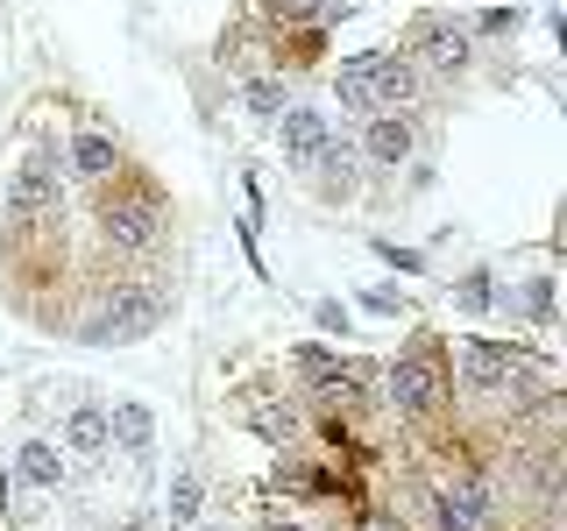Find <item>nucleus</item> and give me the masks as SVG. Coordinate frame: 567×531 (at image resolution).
<instances>
[{
	"label": "nucleus",
	"instance_id": "obj_16",
	"mask_svg": "<svg viewBox=\"0 0 567 531\" xmlns=\"http://www.w3.org/2000/svg\"><path fill=\"white\" fill-rule=\"evenodd\" d=\"M14 475H22L29 489H64V447H58V439H22Z\"/></svg>",
	"mask_w": 567,
	"mask_h": 531
},
{
	"label": "nucleus",
	"instance_id": "obj_29",
	"mask_svg": "<svg viewBox=\"0 0 567 531\" xmlns=\"http://www.w3.org/2000/svg\"><path fill=\"white\" fill-rule=\"evenodd\" d=\"M362 531H404L398 518H362Z\"/></svg>",
	"mask_w": 567,
	"mask_h": 531
},
{
	"label": "nucleus",
	"instance_id": "obj_12",
	"mask_svg": "<svg viewBox=\"0 0 567 531\" xmlns=\"http://www.w3.org/2000/svg\"><path fill=\"white\" fill-rule=\"evenodd\" d=\"M354 164H362V156H354L348 142H327V149L306 164V177H312V191H319L327 206H341V199H354V185H362V177H354Z\"/></svg>",
	"mask_w": 567,
	"mask_h": 531
},
{
	"label": "nucleus",
	"instance_id": "obj_22",
	"mask_svg": "<svg viewBox=\"0 0 567 531\" xmlns=\"http://www.w3.org/2000/svg\"><path fill=\"white\" fill-rule=\"evenodd\" d=\"M518 312L532 319V326H546V319H554V277H532L525 298H518Z\"/></svg>",
	"mask_w": 567,
	"mask_h": 531
},
{
	"label": "nucleus",
	"instance_id": "obj_21",
	"mask_svg": "<svg viewBox=\"0 0 567 531\" xmlns=\"http://www.w3.org/2000/svg\"><path fill=\"white\" fill-rule=\"evenodd\" d=\"M262 22H277V29H319V0H262Z\"/></svg>",
	"mask_w": 567,
	"mask_h": 531
},
{
	"label": "nucleus",
	"instance_id": "obj_15",
	"mask_svg": "<svg viewBox=\"0 0 567 531\" xmlns=\"http://www.w3.org/2000/svg\"><path fill=\"white\" fill-rule=\"evenodd\" d=\"M248 433H256L262 447L291 454L298 439H306V412H298V404H248Z\"/></svg>",
	"mask_w": 567,
	"mask_h": 531
},
{
	"label": "nucleus",
	"instance_id": "obj_26",
	"mask_svg": "<svg viewBox=\"0 0 567 531\" xmlns=\"http://www.w3.org/2000/svg\"><path fill=\"white\" fill-rule=\"evenodd\" d=\"M298 368H306V376H327V368H341V362H333L327 347H312V341H306V347H298Z\"/></svg>",
	"mask_w": 567,
	"mask_h": 531
},
{
	"label": "nucleus",
	"instance_id": "obj_7",
	"mask_svg": "<svg viewBox=\"0 0 567 531\" xmlns=\"http://www.w3.org/2000/svg\"><path fill=\"white\" fill-rule=\"evenodd\" d=\"M518 362L525 354L518 347H504V341H461V389L468 397H504L511 389V376H518Z\"/></svg>",
	"mask_w": 567,
	"mask_h": 531
},
{
	"label": "nucleus",
	"instance_id": "obj_5",
	"mask_svg": "<svg viewBox=\"0 0 567 531\" xmlns=\"http://www.w3.org/2000/svg\"><path fill=\"white\" fill-rule=\"evenodd\" d=\"M383 397L398 404L404 418H433L440 404H447V368H440L425 347H412V354H398V362L383 368Z\"/></svg>",
	"mask_w": 567,
	"mask_h": 531
},
{
	"label": "nucleus",
	"instance_id": "obj_19",
	"mask_svg": "<svg viewBox=\"0 0 567 531\" xmlns=\"http://www.w3.org/2000/svg\"><path fill=\"white\" fill-rule=\"evenodd\" d=\"M199 510H206V482H199L192 468H177V475H171V524L192 531V524H199Z\"/></svg>",
	"mask_w": 567,
	"mask_h": 531
},
{
	"label": "nucleus",
	"instance_id": "obj_14",
	"mask_svg": "<svg viewBox=\"0 0 567 531\" xmlns=\"http://www.w3.org/2000/svg\"><path fill=\"white\" fill-rule=\"evenodd\" d=\"M106 439H114V454H150L156 412L142 397H114V412H106Z\"/></svg>",
	"mask_w": 567,
	"mask_h": 531
},
{
	"label": "nucleus",
	"instance_id": "obj_11",
	"mask_svg": "<svg viewBox=\"0 0 567 531\" xmlns=\"http://www.w3.org/2000/svg\"><path fill=\"white\" fill-rule=\"evenodd\" d=\"M64 170L85 177V185H106V177L121 170V142L106 135V128H79V135H71V149H64Z\"/></svg>",
	"mask_w": 567,
	"mask_h": 531
},
{
	"label": "nucleus",
	"instance_id": "obj_25",
	"mask_svg": "<svg viewBox=\"0 0 567 531\" xmlns=\"http://www.w3.org/2000/svg\"><path fill=\"white\" fill-rule=\"evenodd\" d=\"M377 256H383V262H398V270H425L419 248H398V241H377Z\"/></svg>",
	"mask_w": 567,
	"mask_h": 531
},
{
	"label": "nucleus",
	"instance_id": "obj_24",
	"mask_svg": "<svg viewBox=\"0 0 567 531\" xmlns=\"http://www.w3.org/2000/svg\"><path fill=\"white\" fill-rule=\"evenodd\" d=\"M362 305L377 312V319H398V312H404V298H398V291H383V283H377V291H362Z\"/></svg>",
	"mask_w": 567,
	"mask_h": 531
},
{
	"label": "nucleus",
	"instance_id": "obj_20",
	"mask_svg": "<svg viewBox=\"0 0 567 531\" xmlns=\"http://www.w3.org/2000/svg\"><path fill=\"white\" fill-rule=\"evenodd\" d=\"M454 305L468 312V319H483V312L496 305V277H489V270H468V277L454 283Z\"/></svg>",
	"mask_w": 567,
	"mask_h": 531
},
{
	"label": "nucleus",
	"instance_id": "obj_1",
	"mask_svg": "<svg viewBox=\"0 0 567 531\" xmlns=\"http://www.w3.org/2000/svg\"><path fill=\"white\" fill-rule=\"evenodd\" d=\"M8 220L14 227H35V220H58L64 212V156L50 149V142H35V149L22 156V170L8 177Z\"/></svg>",
	"mask_w": 567,
	"mask_h": 531
},
{
	"label": "nucleus",
	"instance_id": "obj_18",
	"mask_svg": "<svg viewBox=\"0 0 567 531\" xmlns=\"http://www.w3.org/2000/svg\"><path fill=\"white\" fill-rule=\"evenodd\" d=\"M241 106H248L256 121H277L284 106H291V85H284L277 71H248V79H241Z\"/></svg>",
	"mask_w": 567,
	"mask_h": 531
},
{
	"label": "nucleus",
	"instance_id": "obj_27",
	"mask_svg": "<svg viewBox=\"0 0 567 531\" xmlns=\"http://www.w3.org/2000/svg\"><path fill=\"white\" fill-rule=\"evenodd\" d=\"M475 29H483V35H511V29H518V8H489Z\"/></svg>",
	"mask_w": 567,
	"mask_h": 531
},
{
	"label": "nucleus",
	"instance_id": "obj_17",
	"mask_svg": "<svg viewBox=\"0 0 567 531\" xmlns=\"http://www.w3.org/2000/svg\"><path fill=\"white\" fill-rule=\"evenodd\" d=\"M333 106L341 114H377V93H369V50L362 58H341V71H333Z\"/></svg>",
	"mask_w": 567,
	"mask_h": 531
},
{
	"label": "nucleus",
	"instance_id": "obj_9",
	"mask_svg": "<svg viewBox=\"0 0 567 531\" xmlns=\"http://www.w3.org/2000/svg\"><path fill=\"white\" fill-rule=\"evenodd\" d=\"M412 149H419V128H412V114H369V128H362V164H377V170H404L412 164Z\"/></svg>",
	"mask_w": 567,
	"mask_h": 531
},
{
	"label": "nucleus",
	"instance_id": "obj_6",
	"mask_svg": "<svg viewBox=\"0 0 567 531\" xmlns=\"http://www.w3.org/2000/svg\"><path fill=\"white\" fill-rule=\"evenodd\" d=\"M369 93H377V114H412L425 100V71L404 50H369Z\"/></svg>",
	"mask_w": 567,
	"mask_h": 531
},
{
	"label": "nucleus",
	"instance_id": "obj_28",
	"mask_svg": "<svg viewBox=\"0 0 567 531\" xmlns=\"http://www.w3.org/2000/svg\"><path fill=\"white\" fill-rule=\"evenodd\" d=\"M256 531H306V524H298V518H284V510H270V518H262Z\"/></svg>",
	"mask_w": 567,
	"mask_h": 531
},
{
	"label": "nucleus",
	"instance_id": "obj_4",
	"mask_svg": "<svg viewBox=\"0 0 567 531\" xmlns=\"http://www.w3.org/2000/svg\"><path fill=\"white\" fill-rule=\"evenodd\" d=\"M404 58L419 71H440V79H461L475 64V29L454 22V14H419L412 35H404Z\"/></svg>",
	"mask_w": 567,
	"mask_h": 531
},
{
	"label": "nucleus",
	"instance_id": "obj_3",
	"mask_svg": "<svg viewBox=\"0 0 567 531\" xmlns=\"http://www.w3.org/2000/svg\"><path fill=\"white\" fill-rule=\"evenodd\" d=\"M164 199L156 191H106L100 199V235L106 248H121V256H142V248L164 241Z\"/></svg>",
	"mask_w": 567,
	"mask_h": 531
},
{
	"label": "nucleus",
	"instance_id": "obj_8",
	"mask_svg": "<svg viewBox=\"0 0 567 531\" xmlns=\"http://www.w3.org/2000/svg\"><path fill=\"white\" fill-rule=\"evenodd\" d=\"M277 128V149H284V170H306L319 149H327L333 142V128H327V114H319V106H306V100H291L284 106V114L270 121Z\"/></svg>",
	"mask_w": 567,
	"mask_h": 531
},
{
	"label": "nucleus",
	"instance_id": "obj_23",
	"mask_svg": "<svg viewBox=\"0 0 567 531\" xmlns=\"http://www.w3.org/2000/svg\"><path fill=\"white\" fill-rule=\"evenodd\" d=\"M312 326H319V333H348V312H341V298H319V305H312Z\"/></svg>",
	"mask_w": 567,
	"mask_h": 531
},
{
	"label": "nucleus",
	"instance_id": "obj_13",
	"mask_svg": "<svg viewBox=\"0 0 567 531\" xmlns=\"http://www.w3.org/2000/svg\"><path fill=\"white\" fill-rule=\"evenodd\" d=\"M58 447L79 454V460H106V454H114V439H106V404H71Z\"/></svg>",
	"mask_w": 567,
	"mask_h": 531
},
{
	"label": "nucleus",
	"instance_id": "obj_10",
	"mask_svg": "<svg viewBox=\"0 0 567 531\" xmlns=\"http://www.w3.org/2000/svg\"><path fill=\"white\" fill-rule=\"evenodd\" d=\"M440 531H489V510H496V496L489 482H475V475H461V482L440 489Z\"/></svg>",
	"mask_w": 567,
	"mask_h": 531
},
{
	"label": "nucleus",
	"instance_id": "obj_2",
	"mask_svg": "<svg viewBox=\"0 0 567 531\" xmlns=\"http://www.w3.org/2000/svg\"><path fill=\"white\" fill-rule=\"evenodd\" d=\"M164 312H171V291L164 283H114V305H106L93 326H85V341H100V347H128V341H150L156 326H164Z\"/></svg>",
	"mask_w": 567,
	"mask_h": 531
}]
</instances>
